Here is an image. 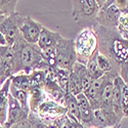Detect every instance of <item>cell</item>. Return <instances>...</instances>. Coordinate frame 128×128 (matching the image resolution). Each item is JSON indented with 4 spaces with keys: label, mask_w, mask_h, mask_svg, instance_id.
<instances>
[{
    "label": "cell",
    "mask_w": 128,
    "mask_h": 128,
    "mask_svg": "<svg viewBox=\"0 0 128 128\" xmlns=\"http://www.w3.org/2000/svg\"><path fill=\"white\" fill-rule=\"evenodd\" d=\"M53 71L56 74V82L58 84V86L66 92L67 90V84L69 81V77H70V71L67 70H62V69H58L56 67H53Z\"/></svg>",
    "instance_id": "cell-25"
},
{
    "label": "cell",
    "mask_w": 128,
    "mask_h": 128,
    "mask_svg": "<svg viewBox=\"0 0 128 128\" xmlns=\"http://www.w3.org/2000/svg\"><path fill=\"white\" fill-rule=\"evenodd\" d=\"M12 80L10 77L7 78L0 88V126H4L7 116V108H8V98H9V88Z\"/></svg>",
    "instance_id": "cell-14"
},
{
    "label": "cell",
    "mask_w": 128,
    "mask_h": 128,
    "mask_svg": "<svg viewBox=\"0 0 128 128\" xmlns=\"http://www.w3.org/2000/svg\"><path fill=\"white\" fill-rule=\"evenodd\" d=\"M18 0H0V16L7 18L14 14Z\"/></svg>",
    "instance_id": "cell-23"
},
{
    "label": "cell",
    "mask_w": 128,
    "mask_h": 128,
    "mask_svg": "<svg viewBox=\"0 0 128 128\" xmlns=\"http://www.w3.org/2000/svg\"><path fill=\"white\" fill-rule=\"evenodd\" d=\"M96 62H98V66L100 68V70L104 73V74H106V73H110V72H115L111 66L110 62L106 60L104 56L100 54V53L98 52V56H96ZM117 73V72H115ZM118 74V73H117Z\"/></svg>",
    "instance_id": "cell-27"
},
{
    "label": "cell",
    "mask_w": 128,
    "mask_h": 128,
    "mask_svg": "<svg viewBox=\"0 0 128 128\" xmlns=\"http://www.w3.org/2000/svg\"><path fill=\"white\" fill-rule=\"evenodd\" d=\"M83 128H86V127H83Z\"/></svg>",
    "instance_id": "cell-34"
},
{
    "label": "cell",
    "mask_w": 128,
    "mask_h": 128,
    "mask_svg": "<svg viewBox=\"0 0 128 128\" xmlns=\"http://www.w3.org/2000/svg\"><path fill=\"white\" fill-rule=\"evenodd\" d=\"M114 4L119 10H121V12H125V10H127L128 1L127 0H114Z\"/></svg>",
    "instance_id": "cell-30"
},
{
    "label": "cell",
    "mask_w": 128,
    "mask_h": 128,
    "mask_svg": "<svg viewBox=\"0 0 128 128\" xmlns=\"http://www.w3.org/2000/svg\"><path fill=\"white\" fill-rule=\"evenodd\" d=\"M51 125L56 126V128H83V126L80 123L71 119L67 114L58 117Z\"/></svg>",
    "instance_id": "cell-24"
},
{
    "label": "cell",
    "mask_w": 128,
    "mask_h": 128,
    "mask_svg": "<svg viewBox=\"0 0 128 128\" xmlns=\"http://www.w3.org/2000/svg\"><path fill=\"white\" fill-rule=\"evenodd\" d=\"M29 108H30V113H37V110L39 106L47 100L45 93L42 89V87H31L29 92Z\"/></svg>",
    "instance_id": "cell-16"
},
{
    "label": "cell",
    "mask_w": 128,
    "mask_h": 128,
    "mask_svg": "<svg viewBox=\"0 0 128 128\" xmlns=\"http://www.w3.org/2000/svg\"><path fill=\"white\" fill-rule=\"evenodd\" d=\"M3 18H2V16H0V22H1V20H2Z\"/></svg>",
    "instance_id": "cell-31"
},
{
    "label": "cell",
    "mask_w": 128,
    "mask_h": 128,
    "mask_svg": "<svg viewBox=\"0 0 128 128\" xmlns=\"http://www.w3.org/2000/svg\"><path fill=\"white\" fill-rule=\"evenodd\" d=\"M0 128H4V127H2V126H0Z\"/></svg>",
    "instance_id": "cell-33"
},
{
    "label": "cell",
    "mask_w": 128,
    "mask_h": 128,
    "mask_svg": "<svg viewBox=\"0 0 128 128\" xmlns=\"http://www.w3.org/2000/svg\"><path fill=\"white\" fill-rule=\"evenodd\" d=\"M119 85H120V93H121V106L122 111L127 118L128 112V84H126L120 77H119Z\"/></svg>",
    "instance_id": "cell-26"
},
{
    "label": "cell",
    "mask_w": 128,
    "mask_h": 128,
    "mask_svg": "<svg viewBox=\"0 0 128 128\" xmlns=\"http://www.w3.org/2000/svg\"><path fill=\"white\" fill-rule=\"evenodd\" d=\"M9 92H10V95H12V96L20 104L22 109L29 115L30 108H29V94H28V92H26L22 89L16 88L14 86H12V84H10Z\"/></svg>",
    "instance_id": "cell-19"
},
{
    "label": "cell",
    "mask_w": 128,
    "mask_h": 128,
    "mask_svg": "<svg viewBox=\"0 0 128 128\" xmlns=\"http://www.w3.org/2000/svg\"><path fill=\"white\" fill-rule=\"evenodd\" d=\"M43 28L39 22H36L31 16H23L20 23V35L30 44H37L40 32Z\"/></svg>",
    "instance_id": "cell-8"
},
{
    "label": "cell",
    "mask_w": 128,
    "mask_h": 128,
    "mask_svg": "<svg viewBox=\"0 0 128 128\" xmlns=\"http://www.w3.org/2000/svg\"><path fill=\"white\" fill-rule=\"evenodd\" d=\"M10 77V74H9V71L5 65V62L3 60V58L0 56V80H2L3 82Z\"/></svg>",
    "instance_id": "cell-28"
},
{
    "label": "cell",
    "mask_w": 128,
    "mask_h": 128,
    "mask_svg": "<svg viewBox=\"0 0 128 128\" xmlns=\"http://www.w3.org/2000/svg\"><path fill=\"white\" fill-rule=\"evenodd\" d=\"M112 109L117 117L118 121H121L125 118V115L122 111L121 106V93H120V85H119V76H116L113 82V92H112Z\"/></svg>",
    "instance_id": "cell-15"
},
{
    "label": "cell",
    "mask_w": 128,
    "mask_h": 128,
    "mask_svg": "<svg viewBox=\"0 0 128 128\" xmlns=\"http://www.w3.org/2000/svg\"><path fill=\"white\" fill-rule=\"evenodd\" d=\"M28 118V114L22 109L20 104L12 96L9 95L8 98V108H7V116L6 121L4 124V128H10L12 125L16 124L18 122L22 121Z\"/></svg>",
    "instance_id": "cell-10"
},
{
    "label": "cell",
    "mask_w": 128,
    "mask_h": 128,
    "mask_svg": "<svg viewBox=\"0 0 128 128\" xmlns=\"http://www.w3.org/2000/svg\"><path fill=\"white\" fill-rule=\"evenodd\" d=\"M77 62L86 65L88 60L98 51V41L93 29H83L74 40Z\"/></svg>",
    "instance_id": "cell-4"
},
{
    "label": "cell",
    "mask_w": 128,
    "mask_h": 128,
    "mask_svg": "<svg viewBox=\"0 0 128 128\" xmlns=\"http://www.w3.org/2000/svg\"><path fill=\"white\" fill-rule=\"evenodd\" d=\"M36 114L47 126H49L54 122L58 117L66 115L67 109L64 106H60L54 102L45 100L39 106Z\"/></svg>",
    "instance_id": "cell-9"
},
{
    "label": "cell",
    "mask_w": 128,
    "mask_h": 128,
    "mask_svg": "<svg viewBox=\"0 0 128 128\" xmlns=\"http://www.w3.org/2000/svg\"><path fill=\"white\" fill-rule=\"evenodd\" d=\"M93 31L98 41V52L108 60L113 70L119 74L120 68L127 64L128 40H125L117 29L104 28L96 25Z\"/></svg>",
    "instance_id": "cell-1"
},
{
    "label": "cell",
    "mask_w": 128,
    "mask_h": 128,
    "mask_svg": "<svg viewBox=\"0 0 128 128\" xmlns=\"http://www.w3.org/2000/svg\"><path fill=\"white\" fill-rule=\"evenodd\" d=\"M76 62L77 58L75 46H74V40L62 37L56 46L54 67L71 72L74 64Z\"/></svg>",
    "instance_id": "cell-5"
},
{
    "label": "cell",
    "mask_w": 128,
    "mask_h": 128,
    "mask_svg": "<svg viewBox=\"0 0 128 128\" xmlns=\"http://www.w3.org/2000/svg\"><path fill=\"white\" fill-rule=\"evenodd\" d=\"M12 48L14 52L12 76L18 73H25L29 75L31 72L37 70L40 64L44 60L43 54L37 44L28 43L20 37V35Z\"/></svg>",
    "instance_id": "cell-2"
},
{
    "label": "cell",
    "mask_w": 128,
    "mask_h": 128,
    "mask_svg": "<svg viewBox=\"0 0 128 128\" xmlns=\"http://www.w3.org/2000/svg\"><path fill=\"white\" fill-rule=\"evenodd\" d=\"M96 4L98 6L96 25L104 28L117 29L119 18L123 12L115 6L114 0H96Z\"/></svg>",
    "instance_id": "cell-6"
},
{
    "label": "cell",
    "mask_w": 128,
    "mask_h": 128,
    "mask_svg": "<svg viewBox=\"0 0 128 128\" xmlns=\"http://www.w3.org/2000/svg\"><path fill=\"white\" fill-rule=\"evenodd\" d=\"M72 72L74 74H76L78 76L80 82H81V85H82V88H83V91L86 90L89 86L90 84L92 83V80L89 76V74L87 72V69L85 67V65H82V64L76 62L74 64V66L72 68Z\"/></svg>",
    "instance_id": "cell-18"
},
{
    "label": "cell",
    "mask_w": 128,
    "mask_h": 128,
    "mask_svg": "<svg viewBox=\"0 0 128 128\" xmlns=\"http://www.w3.org/2000/svg\"><path fill=\"white\" fill-rule=\"evenodd\" d=\"M89 128H96V127H89Z\"/></svg>",
    "instance_id": "cell-32"
},
{
    "label": "cell",
    "mask_w": 128,
    "mask_h": 128,
    "mask_svg": "<svg viewBox=\"0 0 128 128\" xmlns=\"http://www.w3.org/2000/svg\"><path fill=\"white\" fill-rule=\"evenodd\" d=\"M10 128H34V126H33V124H32V122L29 118H26L22 121L18 122L16 124L12 125Z\"/></svg>",
    "instance_id": "cell-29"
},
{
    "label": "cell",
    "mask_w": 128,
    "mask_h": 128,
    "mask_svg": "<svg viewBox=\"0 0 128 128\" xmlns=\"http://www.w3.org/2000/svg\"><path fill=\"white\" fill-rule=\"evenodd\" d=\"M64 106L67 109V115L70 117V118L81 124L80 112H79V108H78V104H77L76 98L73 96L72 94L66 92L65 98H64Z\"/></svg>",
    "instance_id": "cell-17"
},
{
    "label": "cell",
    "mask_w": 128,
    "mask_h": 128,
    "mask_svg": "<svg viewBox=\"0 0 128 128\" xmlns=\"http://www.w3.org/2000/svg\"><path fill=\"white\" fill-rule=\"evenodd\" d=\"M66 92L72 94L73 96H77V95L81 92H83V88L81 82L78 78V76L76 74H74L72 71L70 73V77H69V81L67 84V90Z\"/></svg>",
    "instance_id": "cell-22"
},
{
    "label": "cell",
    "mask_w": 128,
    "mask_h": 128,
    "mask_svg": "<svg viewBox=\"0 0 128 128\" xmlns=\"http://www.w3.org/2000/svg\"><path fill=\"white\" fill-rule=\"evenodd\" d=\"M10 80H12V85L14 86L16 88L29 92L31 88L29 75H27L25 73H18V74H16V75L10 76Z\"/></svg>",
    "instance_id": "cell-20"
},
{
    "label": "cell",
    "mask_w": 128,
    "mask_h": 128,
    "mask_svg": "<svg viewBox=\"0 0 128 128\" xmlns=\"http://www.w3.org/2000/svg\"><path fill=\"white\" fill-rule=\"evenodd\" d=\"M104 82V75L96 80L92 81L90 86L86 90L83 91L84 95L86 96V98L91 106L92 111L98 110L100 108V96H102Z\"/></svg>",
    "instance_id": "cell-11"
},
{
    "label": "cell",
    "mask_w": 128,
    "mask_h": 128,
    "mask_svg": "<svg viewBox=\"0 0 128 128\" xmlns=\"http://www.w3.org/2000/svg\"><path fill=\"white\" fill-rule=\"evenodd\" d=\"M22 16L16 12L12 16H9L7 18H4L1 22H0V31L2 32V34L4 36L5 42H6V46L12 47L18 38L20 37V23Z\"/></svg>",
    "instance_id": "cell-7"
},
{
    "label": "cell",
    "mask_w": 128,
    "mask_h": 128,
    "mask_svg": "<svg viewBox=\"0 0 128 128\" xmlns=\"http://www.w3.org/2000/svg\"><path fill=\"white\" fill-rule=\"evenodd\" d=\"M75 98H76V100L78 104L82 126L86 127V128L93 127V111L91 109L86 96L84 95L83 92H81Z\"/></svg>",
    "instance_id": "cell-13"
},
{
    "label": "cell",
    "mask_w": 128,
    "mask_h": 128,
    "mask_svg": "<svg viewBox=\"0 0 128 128\" xmlns=\"http://www.w3.org/2000/svg\"><path fill=\"white\" fill-rule=\"evenodd\" d=\"M72 16L82 29H93L96 26L98 6L96 0H73Z\"/></svg>",
    "instance_id": "cell-3"
},
{
    "label": "cell",
    "mask_w": 128,
    "mask_h": 128,
    "mask_svg": "<svg viewBox=\"0 0 128 128\" xmlns=\"http://www.w3.org/2000/svg\"><path fill=\"white\" fill-rule=\"evenodd\" d=\"M62 37V36L60 33H58V32H53V31L43 27L40 32V35H39V38L37 41V46L39 47L41 52L54 49L58 40Z\"/></svg>",
    "instance_id": "cell-12"
},
{
    "label": "cell",
    "mask_w": 128,
    "mask_h": 128,
    "mask_svg": "<svg viewBox=\"0 0 128 128\" xmlns=\"http://www.w3.org/2000/svg\"><path fill=\"white\" fill-rule=\"evenodd\" d=\"M96 56H98V51L94 52V54L88 60V62H86V65H85V67H86L87 72H88V74H89V76H90L92 81L96 80V79H98V78H100L102 76L104 75V74L100 70V68L98 66Z\"/></svg>",
    "instance_id": "cell-21"
}]
</instances>
